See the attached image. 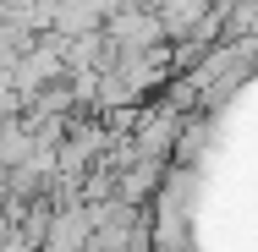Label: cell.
<instances>
[{
    "label": "cell",
    "instance_id": "obj_4",
    "mask_svg": "<svg viewBox=\"0 0 258 252\" xmlns=\"http://www.w3.org/2000/svg\"><path fill=\"white\" fill-rule=\"evenodd\" d=\"M258 33V0H220V39H253Z\"/></svg>",
    "mask_w": 258,
    "mask_h": 252
},
{
    "label": "cell",
    "instance_id": "obj_2",
    "mask_svg": "<svg viewBox=\"0 0 258 252\" xmlns=\"http://www.w3.org/2000/svg\"><path fill=\"white\" fill-rule=\"evenodd\" d=\"M165 159H132L126 170H115V198L132 203V208H149V198L159 192V181H165Z\"/></svg>",
    "mask_w": 258,
    "mask_h": 252
},
{
    "label": "cell",
    "instance_id": "obj_7",
    "mask_svg": "<svg viewBox=\"0 0 258 252\" xmlns=\"http://www.w3.org/2000/svg\"><path fill=\"white\" fill-rule=\"evenodd\" d=\"M0 6H28V0H0Z\"/></svg>",
    "mask_w": 258,
    "mask_h": 252
},
{
    "label": "cell",
    "instance_id": "obj_5",
    "mask_svg": "<svg viewBox=\"0 0 258 252\" xmlns=\"http://www.w3.org/2000/svg\"><path fill=\"white\" fill-rule=\"evenodd\" d=\"M28 44H33V33H28V28H17L11 17H0V71H6L17 55L28 50Z\"/></svg>",
    "mask_w": 258,
    "mask_h": 252
},
{
    "label": "cell",
    "instance_id": "obj_3",
    "mask_svg": "<svg viewBox=\"0 0 258 252\" xmlns=\"http://www.w3.org/2000/svg\"><path fill=\"white\" fill-rule=\"evenodd\" d=\"M99 6L94 0H55V17H50V33L60 39H77V33H99Z\"/></svg>",
    "mask_w": 258,
    "mask_h": 252
},
{
    "label": "cell",
    "instance_id": "obj_6",
    "mask_svg": "<svg viewBox=\"0 0 258 252\" xmlns=\"http://www.w3.org/2000/svg\"><path fill=\"white\" fill-rule=\"evenodd\" d=\"M22 94H17V82H11V71H0V121H6V115H22Z\"/></svg>",
    "mask_w": 258,
    "mask_h": 252
},
{
    "label": "cell",
    "instance_id": "obj_1",
    "mask_svg": "<svg viewBox=\"0 0 258 252\" xmlns=\"http://www.w3.org/2000/svg\"><path fill=\"white\" fill-rule=\"evenodd\" d=\"M99 33H104V44L115 55H126V50H154V44H165V28H159V17L154 11H143V6H126V11H110L99 22Z\"/></svg>",
    "mask_w": 258,
    "mask_h": 252
}]
</instances>
